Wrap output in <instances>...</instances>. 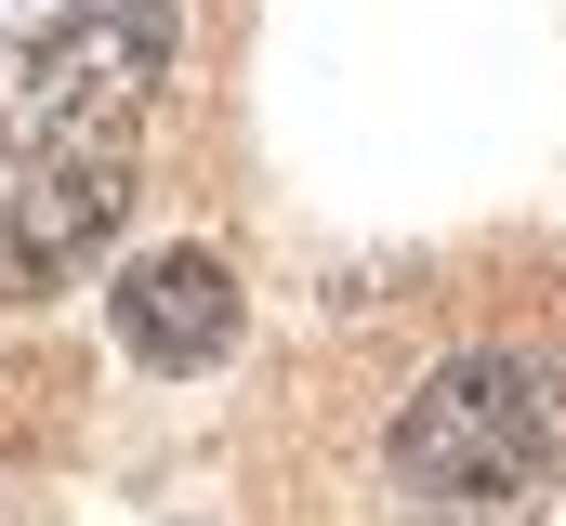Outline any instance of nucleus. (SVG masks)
Returning <instances> with one entry per match:
<instances>
[{
    "mask_svg": "<svg viewBox=\"0 0 566 526\" xmlns=\"http://www.w3.org/2000/svg\"><path fill=\"white\" fill-rule=\"evenodd\" d=\"M158 66H171V0H80L27 53V132L40 145H133Z\"/></svg>",
    "mask_w": 566,
    "mask_h": 526,
    "instance_id": "obj_2",
    "label": "nucleus"
},
{
    "mask_svg": "<svg viewBox=\"0 0 566 526\" xmlns=\"http://www.w3.org/2000/svg\"><path fill=\"white\" fill-rule=\"evenodd\" d=\"M106 316H119V343H133L158 382H198V369L238 356V263L224 251H145Z\"/></svg>",
    "mask_w": 566,
    "mask_h": 526,
    "instance_id": "obj_4",
    "label": "nucleus"
},
{
    "mask_svg": "<svg viewBox=\"0 0 566 526\" xmlns=\"http://www.w3.org/2000/svg\"><path fill=\"white\" fill-rule=\"evenodd\" d=\"M119 211H133V145H40L27 185H13V211H0V303L66 290L119 238Z\"/></svg>",
    "mask_w": 566,
    "mask_h": 526,
    "instance_id": "obj_3",
    "label": "nucleus"
},
{
    "mask_svg": "<svg viewBox=\"0 0 566 526\" xmlns=\"http://www.w3.org/2000/svg\"><path fill=\"white\" fill-rule=\"evenodd\" d=\"M396 474L422 501H527L566 474V356H461L409 394Z\"/></svg>",
    "mask_w": 566,
    "mask_h": 526,
    "instance_id": "obj_1",
    "label": "nucleus"
}]
</instances>
